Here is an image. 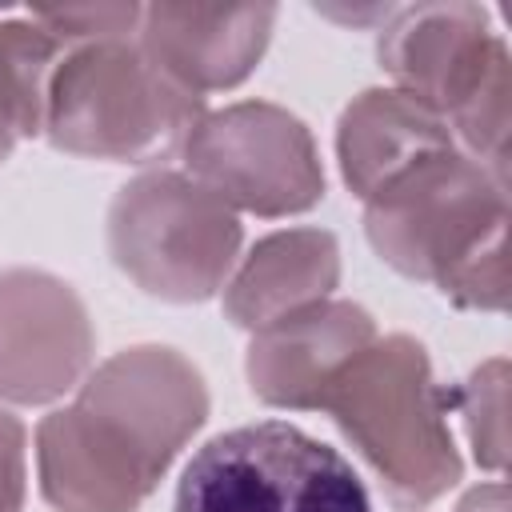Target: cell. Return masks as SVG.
Returning a JSON list of instances; mask_svg holds the SVG:
<instances>
[{
  "label": "cell",
  "mask_w": 512,
  "mask_h": 512,
  "mask_svg": "<svg viewBox=\"0 0 512 512\" xmlns=\"http://www.w3.org/2000/svg\"><path fill=\"white\" fill-rule=\"evenodd\" d=\"M188 176L232 212L292 216L324 196V168L300 116L268 100L204 112L184 140Z\"/></svg>",
  "instance_id": "7"
},
{
  "label": "cell",
  "mask_w": 512,
  "mask_h": 512,
  "mask_svg": "<svg viewBox=\"0 0 512 512\" xmlns=\"http://www.w3.org/2000/svg\"><path fill=\"white\" fill-rule=\"evenodd\" d=\"M172 512H372V500L336 448L260 420L212 436L184 464Z\"/></svg>",
  "instance_id": "6"
},
{
  "label": "cell",
  "mask_w": 512,
  "mask_h": 512,
  "mask_svg": "<svg viewBox=\"0 0 512 512\" xmlns=\"http://www.w3.org/2000/svg\"><path fill=\"white\" fill-rule=\"evenodd\" d=\"M108 252L148 296L196 304L224 288L240 252V216L188 172H140L108 208Z\"/></svg>",
  "instance_id": "5"
},
{
  "label": "cell",
  "mask_w": 512,
  "mask_h": 512,
  "mask_svg": "<svg viewBox=\"0 0 512 512\" xmlns=\"http://www.w3.org/2000/svg\"><path fill=\"white\" fill-rule=\"evenodd\" d=\"M24 508V424L0 408V512Z\"/></svg>",
  "instance_id": "17"
},
{
  "label": "cell",
  "mask_w": 512,
  "mask_h": 512,
  "mask_svg": "<svg viewBox=\"0 0 512 512\" xmlns=\"http://www.w3.org/2000/svg\"><path fill=\"white\" fill-rule=\"evenodd\" d=\"M272 4H152L140 8V52L184 92L204 96L236 88L272 40Z\"/></svg>",
  "instance_id": "11"
},
{
  "label": "cell",
  "mask_w": 512,
  "mask_h": 512,
  "mask_svg": "<svg viewBox=\"0 0 512 512\" xmlns=\"http://www.w3.org/2000/svg\"><path fill=\"white\" fill-rule=\"evenodd\" d=\"M456 408L464 416V432H468L476 464L492 468V472H504V460H508V420H504V408H508V360L504 356L484 360L460 384Z\"/></svg>",
  "instance_id": "15"
},
{
  "label": "cell",
  "mask_w": 512,
  "mask_h": 512,
  "mask_svg": "<svg viewBox=\"0 0 512 512\" xmlns=\"http://www.w3.org/2000/svg\"><path fill=\"white\" fill-rule=\"evenodd\" d=\"M364 232L384 264L436 284L452 304H508V180L468 152H436L364 200Z\"/></svg>",
  "instance_id": "2"
},
{
  "label": "cell",
  "mask_w": 512,
  "mask_h": 512,
  "mask_svg": "<svg viewBox=\"0 0 512 512\" xmlns=\"http://www.w3.org/2000/svg\"><path fill=\"white\" fill-rule=\"evenodd\" d=\"M504 52V40L488 28V12L464 0L392 8L376 40V56L396 80L392 88L440 112L444 124Z\"/></svg>",
  "instance_id": "9"
},
{
  "label": "cell",
  "mask_w": 512,
  "mask_h": 512,
  "mask_svg": "<svg viewBox=\"0 0 512 512\" xmlns=\"http://www.w3.org/2000/svg\"><path fill=\"white\" fill-rule=\"evenodd\" d=\"M340 280V244L324 228H284L252 244L224 280V312L236 328L260 332L288 312L320 304Z\"/></svg>",
  "instance_id": "12"
},
{
  "label": "cell",
  "mask_w": 512,
  "mask_h": 512,
  "mask_svg": "<svg viewBox=\"0 0 512 512\" xmlns=\"http://www.w3.org/2000/svg\"><path fill=\"white\" fill-rule=\"evenodd\" d=\"M200 116V96L168 80L136 40H104L64 52L44 136L72 156L148 164L184 148Z\"/></svg>",
  "instance_id": "4"
},
{
  "label": "cell",
  "mask_w": 512,
  "mask_h": 512,
  "mask_svg": "<svg viewBox=\"0 0 512 512\" xmlns=\"http://www.w3.org/2000/svg\"><path fill=\"white\" fill-rule=\"evenodd\" d=\"M12 144H16V136H12V132H8L4 124H0V164L8 160V152H12Z\"/></svg>",
  "instance_id": "19"
},
{
  "label": "cell",
  "mask_w": 512,
  "mask_h": 512,
  "mask_svg": "<svg viewBox=\"0 0 512 512\" xmlns=\"http://www.w3.org/2000/svg\"><path fill=\"white\" fill-rule=\"evenodd\" d=\"M456 512H508V488H504V480L476 484V488L456 504Z\"/></svg>",
  "instance_id": "18"
},
{
  "label": "cell",
  "mask_w": 512,
  "mask_h": 512,
  "mask_svg": "<svg viewBox=\"0 0 512 512\" xmlns=\"http://www.w3.org/2000/svg\"><path fill=\"white\" fill-rule=\"evenodd\" d=\"M64 52L104 40H132L140 28L136 4H60V8H32L28 12Z\"/></svg>",
  "instance_id": "16"
},
{
  "label": "cell",
  "mask_w": 512,
  "mask_h": 512,
  "mask_svg": "<svg viewBox=\"0 0 512 512\" xmlns=\"http://www.w3.org/2000/svg\"><path fill=\"white\" fill-rule=\"evenodd\" d=\"M208 416L204 376L164 344L108 356L36 428L40 492L56 512H136Z\"/></svg>",
  "instance_id": "1"
},
{
  "label": "cell",
  "mask_w": 512,
  "mask_h": 512,
  "mask_svg": "<svg viewBox=\"0 0 512 512\" xmlns=\"http://www.w3.org/2000/svg\"><path fill=\"white\" fill-rule=\"evenodd\" d=\"M448 148L456 144L444 116L400 88H364L336 124L340 176L360 200H368L416 160Z\"/></svg>",
  "instance_id": "13"
},
{
  "label": "cell",
  "mask_w": 512,
  "mask_h": 512,
  "mask_svg": "<svg viewBox=\"0 0 512 512\" xmlns=\"http://www.w3.org/2000/svg\"><path fill=\"white\" fill-rule=\"evenodd\" d=\"M376 340V320L352 300H320L252 332L248 384L272 408H320L340 372Z\"/></svg>",
  "instance_id": "10"
},
{
  "label": "cell",
  "mask_w": 512,
  "mask_h": 512,
  "mask_svg": "<svg viewBox=\"0 0 512 512\" xmlns=\"http://www.w3.org/2000/svg\"><path fill=\"white\" fill-rule=\"evenodd\" d=\"M64 48L32 20H0V124L20 140L44 132L52 76Z\"/></svg>",
  "instance_id": "14"
},
{
  "label": "cell",
  "mask_w": 512,
  "mask_h": 512,
  "mask_svg": "<svg viewBox=\"0 0 512 512\" xmlns=\"http://www.w3.org/2000/svg\"><path fill=\"white\" fill-rule=\"evenodd\" d=\"M92 320L76 288L40 268L0 272V400L48 404L92 364Z\"/></svg>",
  "instance_id": "8"
},
{
  "label": "cell",
  "mask_w": 512,
  "mask_h": 512,
  "mask_svg": "<svg viewBox=\"0 0 512 512\" xmlns=\"http://www.w3.org/2000/svg\"><path fill=\"white\" fill-rule=\"evenodd\" d=\"M400 508H424L460 480L448 428L452 396L436 384L420 340L376 336L320 404Z\"/></svg>",
  "instance_id": "3"
}]
</instances>
